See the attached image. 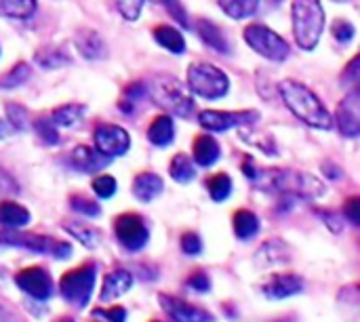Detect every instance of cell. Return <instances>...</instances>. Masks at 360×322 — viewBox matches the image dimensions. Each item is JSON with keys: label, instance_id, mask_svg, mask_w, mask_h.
Wrapping results in <instances>:
<instances>
[{"label": "cell", "instance_id": "50", "mask_svg": "<svg viewBox=\"0 0 360 322\" xmlns=\"http://www.w3.org/2000/svg\"><path fill=\"white\" fill-rule=\"evenodd\" d=\"M243 173L251 179V181H255V177H257V169H255V165H253V158L251 156H247L245 158V162H243Z\"/></svg>", "mask_w": 360, "mask_h": 322}, {"label": "cell", "instance_id": "35", "mask_svg": "<svg viewBox=\"0 0 360 322\" xmlns=\"http://www.w3.org/2000/svg\"><path fill=\"white\" fill-rule=\"evenodd\" d=\"M32 76V70L25 61H19L8 74H4L0 78V89H15V86H21L23 82H27V78Z\"/></svg>", "mask_w": 360, "mask_h": 322}, {"label": "cell", "instance_id": "2", "mask_svg": "<svg viewBox=\"0 0 360 322\" xmlns=\"http://www.w3.org/2000/svg\"><path fill=\"white\" fill-rule=\"evenodd\" d=\"M278 91H281L285 105L308 127L321 129V131H329L333 127L331 112L325 108L321 97L312 89H308L306 84L289 78V80H283L278 84Z\"/></svg>", "mask_w": 360, "mask_h": 322}, {"label": "cell", "instance_id": "54", "mask_svg": "<svg viewBox=\"0 0 360 322\" xmlns=\"http://www.w3.org/2000/svg\"><path fill=\"white\" fill-rule=\"evenodd\" d=\"M270 2H274V4H281L283 0H270Z\"/></svg>", "mask_w": 360, "mask_h": 322}, {"label": "cell", "instance_id": "55", "mask_svg": "<svg viewBox=\"0 0 360 322\" xmlns=\"http://www.w3.org/2000/svg\"><path fill=\"white\" fill-rule=\"evenodd\" d=\"M335 2H348V0H335Z\"/></svg>", "mask_w": 360, "mask_h": 322}, {"label": "cell", "instance_id": "18", "mask_svg": "<svg viewBox=\"0 0 360 322\" xmlns=\"http://www.w3.org/2000/svg\"><path fill=\"white\" fill-rule=\"evenodd\" d=\"M291 259V251L289 245L281 238H272L268 243H264L259 247V251L255 253V262L259 268H272V266H283Z\"/></svg>", "mask_w": 360, "mask_h": 322}, {"label": "cell", "instance_id": "13", "mask_svg": "<svg viewBox=\"0 0 360 322\" xmlns=\"http://www.w3.org/2000/svg\"><path fill=\"white\" fill-rule=\"evenodd\" d=\"M335 124L344 137H359L360 133V95L350 91L335 110Z\"/></svg>", "mask_w": 360, "mask_h": 322}, {"label": "cell", "instance_id": "27", "mask_svg": "<svg viewBox=\"0 0 360 322\" xmlns=\"http://www.w3.org/2000/svg\"><path fill=\"white\" fill-rule=\"evenodd\" d=\"M154 38H156V42L162 49H167L171 53L181 55L186 51V40H184L181 32L175 30V27H171V25H156L154 27Z\"/></svg>", "mask_w": 360, "mask_h": 322}, {"label": "cell", "instance_id": "5", "mask_svg": "<svg viewBox=\"0 0 360 322\" xmlns=\"http://www.w3.org/2000/svg\"><path fill=\"white\" fill-rule=\"evenodd\" d=\"M190 93L205 99H219L230 91V78L224 70L213 63H192L188 67Z\"/></svg>", "mask_w": 360, "mask_h": 322}, {"label": "cell", "instance_id": "44", "mask_svg": "<svg viewBox=\"0 0 360 322\" xmlns=\"http://www.w3.org/2000/svg\"><path fill=\"white\" fill-rule=\"evenodd\" d=\"M17 192H19V186L15 183V179L6 171L0 169V198L2 196H15Z\"/></svg>", "mask_w": 360, "mask_h": 322}, {"label": "cell", "instance_id": "1", "mask_svg": "<svg viewBox=\"0 0 360 322\" xmlns=\"http://www.w3.org/2000/svg\"><path fill=\"white\" fill-rule=\"evenodd\" d=\"M255 181L264 190L281 192L302 200H319L327 194V186L319 177L295 169H266L257 173Z\"/></svg>", "mask_w": 360, "mask_h": 322}, {"label": "cell", "instance_id": "33", "mask_svg": "<svg viewBox=\"0 0 360 322\" xmlns=\"http://www.w3.org/2000/svg\"><path fill=\"white\" fill-rule=\"evenodd\" d=\"M219 6L232 19H247V17L255 15L259 0H219Z\"/></svg>", "mask_w": 360, "mask_h": 322}, {"label": "cell", "instance_id": "30", "mask_svg": "<svg viewBox=\"0 0 360 322\" xmlns=\"http://www.w3.org/2000/svg\"><path fill=\"white\" fill-rule=\"evenodd\" d=\"M36 0H0V17L30 19L36 13Z\"/></svg>", "mask_w": 360, "mask_h": 322}, {"label": "cell", "instance_id": "34", "mask_svg": "<svg viewBox=\"0 0 360 322\" xmlns=\"http://www.w3.org/2000/svg\"><path fill=\"white\" fill-rule=\"evenodd\" d=\"M207 188H209V194L215 202H224L232 194V179L228 173H217V175L209 177Z\"/></svg>", "mask_w": 360, "mask_h": 322}, {"label": "cell", "instance_id": "16", "mask_svg": "<svg viewBox=\"0 0 360 322\" xmlns=\"http://www.w3.org/2000/svg\"><path fill=\"white\" fill-rule=\"evenodd\" d=\"M74 44H76V51L89 61H99V59H105L108 55L103 38L95 30H89V27H80L76 32Z\"/></svg>", "mask_w": 360, "mask_h": 322}, {"label": "cell", "instance_id": "51", "mask_svg": "<svg viewBox=\"0 0 360 322\" xmlns=\"http://www.w3.org/2000/svg\"><path fill=\"white\" fill-rule=\"evenodd\" d=\"M323 171H325V175H329V177H333V179H340V171L329 162V165H325L323 167Z\"/></svg>", "mask_w": 360, "mask_h": 322}, {"label": "cell", "instance_id": "28", "mask_svg": "<svg viewBox=\"0 0 360 322\" xmlns=\"http://www.w3.org/2000/svg\"><path fill=\"white\" fill-rule=\"evenodd\" d=\"M84 112H86V105H82V103H65L53 112L51 120L55 127L70 129V127H76L84 118Z\"/></svg>", "mask_w": 360, "mask_h": 322}, {"label": "cell", "instance_id": "43", "mask_svg": "<svg viewBox=\"0 0 360 322\" xmlns=\"http://www.w3.org/2000/svg\"><path fill=\"white\" fill-rule=\"evenodd\" d=\"M179 245H181V251L186 255H198L202 251V240H200V236L196 232H186L181 236V243Z\"/></svg>", "mask_w": 360, "mask_h": 322}, {"label": "cell", "instance_id": "11", "mask_svg": "<svg viewBox=\"0 0 360 322\" xmlns=\"http://www.w3.org/2000/svg\"><path fill=\"white\" fill-rule=\"evenodd\" d=\"M131 148L129 133L118 124H99L95 129V150L105 158L124 156Z\"/></svg>", "mask_w": 360, "mask_h": 322}, {"label": "cell", "instance_id": "37", "mask_svg": "<svg viewBox=\"0 0 360 322\" xmlns=\"http://www.w3.org/2000/svg\"><path fill=\"white\" fill-rule=\"evenodd\" d=\"M36 133L40 135V139H42L46 146L59 143V133H57V127L53 124L51 118H38V120H36Z\"/></svg>", "mask_w": 360, "mask_h": 322}, {"label": "cell", "instance_id": "20", "mask_svg": "<svg viewBox=\"0 0 360 322\" xmlns=\"http://www.w3.org/2000/svg\"><path fill=\"white\" fill-rule=\"evenodd\" d=\"M165 190V181L156 173H139L133 181V196L139 202H152Z\"/></svg>", "mask_w": 360, "mask_h": 322}, {"label": "cell", "instance_id": "8", "mask_svg": "<svg viewBox=\"0 0 360 322\" xmlns=\"http://www.w3.org/2000/svg\"><path fill=\"white\" fill-rule=\"evenodd\" d=\"M245 40L247 44L259 53L262 57L270 59V61H285L291 53L287 40L283 36H278L274 30H270L268 25L264 23H251L247 30H245Z\"/></svg>", "mask_w": 360, "mask_h": 322}, {"label": "cell", "instance_id": "24", "mask_svg": "<svg viewBox=\"0 0 360 322\" xmlns=\"http://www.w3.org/2000/svg\"><path fill=\"white\" fill-rule=\"evenodd\" d=\"M148 139L158 146V148H167L173 139H175V129H173V120L171 116H158L152 120L150 129H148Z\"/></svg>", "mask_w": 360, "mask_h": 322}, {"label": "cell", "instance_id": "46", "mask_svg": "<svg viewBox=\"0 0 360 322\" xmlns=\"http://www.w3.org/2000/svg\"><path fill=\"white\" fill-rule=\"evenodd\" d=\"M344 217H348L354 226L360 224V198L359 196H352L346 207H344Z\"/></svg>", "mask_w": 360, "mask_h": 322}, {"label": "cell", "instance_id": "12", "mask_svg": "<svg viewBox=\"0 0 360 322\" xmlns=\"http://www.w3.org/2000/svg\"><path fill=\"white\" fill-rule=\"evenodd\" d=\"M17 287L36 302H46L53 293V283L49 274L40 268H25L15 276Z\"/></svg>", "mask_w": 360, "mask_h": 322}, {"label": "cell", "instance_id": "31", "mask_svg": "<svg viewBox=\"0 0 360 322\" xmlns=\"http://www.w3.org/2000/svg\"><path fill=\"white\" fill-rule=\"evenodd\" d=\"M148 93V84L146 82H131L124 91H122V99L118 101V108L122 110V114H133L135 108L146 99Z\"/></svg>", "mask_w": 360, "mask_h": 322}, {"label": "cell", "instance_id": "42", "mask_svg": "<svg viewBox=\"0 0 360 322\" xmlns=\"http://www.w3.org/2000/svg\"><path fill=\"white\" fill-rule=\"evenodd\" d=\"M162 4L167 6L169 15H171L181 27H190V19H188L186 6L181 4V0H162Z\"/></svg>", "mask_w": 360, "mask_h": 322}, {"label": "cell", "instance_id": "47", "mask_svg": "<svg viewBox=\"0 0 360 322\" xmlns=\"http://www.w3.org/2000/svg\"><path fill=\"white\" fill-rule=\"evenodd\" d=\"M321 217L325 219V224L331 228V232H333V234H340V232L344 230V226H342V215H340V213H333V211H321Z\"/></svg>", "mask_w": 360, "mask_h": 322}, {"label": "cell", "instance_id": "17", "mask_svg": "<svg viewBox=\"0 0 360 322\" xmlns=\"http://www.w3.org/2000/svg\"><path fill=\"white\" fill-rule=\"evenodd\" d=\"M70 165L82 173H97L110 165V158H105L91 146H76L70 152Z\"/></svg>", "mask_w": 360, "mask_h": 322}, {"label": "cell", "instance_id": "39", "mask_svg": "<svg viewBox=\"0 0 360 322\" xmlns=\"http://www.w3.org/2000/svg\"><path fill=\"white\" fill-rule=\"evenodd\" d=\"M114 2H116L118 13H120L127 21H135V19L141 15V8H143V2H146V0H114Z\"/></svg>", "mask_w": 360, "mask_h": 322}, {"label": "cell", "instance_id": "22", "mask_svg": "<svg viewBox=\"0 0 360 322\" xmlns=\"http://www.w3.org/2000/svg\"><path fill=\"white\" fill-rule=\"evenodd\" d=\"M34 61H36L40 67H44V70H57V67L70 65V55L65 53L63 46L46 44V46H40V49L34 53Z\"/></svg>", "mask_w": 360, "mask_h": 322}, {"label": "cell", "instance_id": "3", "mask_svg": "<svg viewBox=\"0 0 360 322\" xmlns=\"http://www.w3.org/2000/svg\"><path fill=\"white\" fill-rule=\"evenodd\" d=\"M291 21L295 42L304 51L316 49L323 27H325V11L321 0H293L291 6Z\"/></svg>", "mask_w": 360, "mask_h": 322}, {"label": "cell", "instance_id": "32", "mask_svg": "<svg viewBox=\"0 0 360 322\" xmlns=\"http://www.w3.org/2000/svg\"><path fill=\"white\" fill-rule=\"evenodd\" d=\"M169 173L177 183H190L196 175V169L188 154H177V156H173V160L169 165Z\"/></svg>", "mask_w": 360, "mask_h": 322}, {"label": "cell", "instance_id": "4", "mask_svg": "<svg viewBox=\"0 0 360 322\" xmlns=\"http://www.w3.org/2000/svg\"><path fill=\"white\" fill-rule=\"evenodd\" d=\"M148 95L152 101L162 108L165 112H171L179 118H190L194 112V99L186 91L184 82L177 80L175 76L160 74L148 84Z\"/></svg>", "mask_w": 360, "mask_h": 322}, {"label": "cell", "instance_id": "14", "mask_svg": "<svg viewBox=\"0 0 360 322\" xmlns=\"http://www.w3.org/2000/svg\"><path fill=\"white\" fill-rule=\"evenodd\" d=\"M158 302L162 306V310L173 318L175 322H213V316L179 297H171V295H158Z\"/></svg>", "mask_w": 360, "mask_h": 322}, {"label": "cell", "instance_id": "41", "mask_svg": "<svg viewBox=\"0 0 360 322\" xmlns=\"http://www.w3.org/2000/svg\"><path fill=\"white\" fill-rule=\"evenodd\" d=\"M6 114H8V124L11 129H25L27 127V114H25V108L17 105V103H8L6 105Z\"/></svg>", "mask_w": 360, "mask_h": 322}, {"label": "cell", "instance_id": "23", "mask_svg": "<svg viewBox=\"0 0 360 322\" xmlns=\"http://www.w3.org/2000/svg\"><path fill=\"white\" fill-rule=\"evenodd\" d=\"M221 156L219 143L211 135H198L194 139V162L200 167H213Z\"/></svg>", "mask_w": 360, "mask_h": 322}, {"label": "cell", "instance_id": "9", "mask_svg": "<svg viewBox=\"0 0 360 322\" xmlns=\"http://www.w3.org/2000/svg\"><path fill=\"white\" fill-rule=\"evenodd\" d=\"M259 120V114L255 110L247 112H221V110H205L198 114V122L209 133H224L234 127H247Z\"/></svg>", "mask_w": 360, "mask_h": 322}, {"label": "cell", "instance_id": "6", "mask_svg": "<svg viewBox=\"0 0 360 322\" xmlns=\"http://www.w3.org/2000/svg\"><path fill=\"white\" fill-rule=\"evenodd\" d=\"M0 243L8 247H21L30 249L34 253L51 255L55 259H68L72 255V247L63 240L51 238V236H40V234H30L21 230H2L0 232Z\"/></svg>", "mask_w": 360, "mask_h": 322}, {"label": "cell", "instance_id": "26", "mask_svg": "<svg viewBox=\"0 0 360 322\" xmlns=\"http://www.w3.org/2000/svg\"><path fill=\"white\" fill-rule=\"evenodd\" d=\"M232 226H234V234L238 238L249 240V238H253L259 232V217L253 211H249V209H238L234 213Z\"/></svg>", "mask_w": 360, "mask_h": 322}, {"label": "cell", "instance_id": "48", "mask_svg": "<svg viewBox=\"0 0 360 322\" xmlns=\"http://www.w3.org/2000/svg\"><path fill=\"white\" fill-rule=\"evenodd\" d=\"M97 316L108 318V322H127V310L124 308H110V310H95Z\"/></svg>", "mask_w": 360, "mask_h": 322}, {"label": "cell", "instance_id": "19", "mask_svg": "<svg viewBox=\"0 0 360 322\" xmlns=\"http://www.w3.org/2000/svg\"><path fill=\"white\" fill-rule=\"evenodd\" d=\"M133 287V274L129 270H114L105 276L103 287H101V302H114L118 297H122L124 293H129Z\"/></svg>", "mask_w": 360, "mask_h": 322}, {"label": "cell", "instance_id": "15", "mask_svg": "<svg viewBox=\"0 0 360 322\" xmlns=\"http://www.w3.org/2000/svg\"><path fill=\"white\" fill-rule=\"evenodd\" d=\"M302 291H304V281L297 274H276L262 287V293L268 300H287Z\"/></svg>", "mask_w": 360, "mask_h": 322}, {"label": "cell", "instance_id": "56", "mask_svg": "<svg viewBox=\"0 0 360 322\" xmlns=\"http://www.w3.org/2000/svg\"><path fill=\"white\" fill-rule=\"evenodd\" d=\"M156 322H158V321H156Z\"/></svg>", "mask_w": 360, "mask_h": 322}, {"label": "cell", "instance_id": "40", "mask_svg": "<svg viewBox=\"0 0 360 322\" xmlns=\"http://www.w3.org/2000/svg\"><path fill=\"white\" fill-rule=\"evenodd\" d=\"M331 32H333L335 40H338V42H342V44H348V42L354 38V34H356L354 25H352L350 21H344V19H338V21H333V27H331Z\"/></svg>", "mask_w": 360, "mask_h": 322}, {"label": "cell", "instance_id": "49", "mask_svg": "<svg viewBox=\"0 0 360 322\" xmlns=\"http://www.w3.org/2000/svg\"><path fill=\"white\" fill-rule=\"evenodd\" d=\"M359 65H360V57L356 55V57L350 61V65L346 67L344 78H346V80H356V78H359Z\"/></svg>", "mask_w": 360, "mask_h": 322}, {"label": "cell", "instance_id": "7", "mask_svg": "<svg viewBox=\"0 0 360 322\" xmlns=\"http://www.w3.org/2000/svg\"><path fill=\"white\" fill-rule=\"evenodd\" d=\"M95 276H97V268L91 264L70 270L59 281V293L65 297V302L78 308H84L91 302V295L95 289Z\"/></svg>", "mask_w": 360, "mask_h": 322}, {"label": "cell", "instance_id": "53", "mask_svg": "<svg viewBox=\"0 0 360 322\" xmlns=\"http://www.w3.org/2000/svg\"><path fill=\"white\" fill-rule=\"evenodd\" d=\"M59 322H74V321H72V318H61Z\"/></svg>", "mask_w": 360, "mask_h": 322}, {"label": "cell", "instance_id": "36", "mask_svg": "<svg viewBox=\"0 0 360 322\" xmlns=\"http://www.w3.org/2000/svg\"><path fill=\"white\" fill-rule=\"evenodd\" d=\"M70 207L74 209V213H82V215H86V217H99V213H101V207H99L95 200L84 198V196H80V194H74V196L70 198Z\"/></svg>", "mask_w": 360, "mask_h": 322}, {"label": "cell", "instance_id": "52", "mask_svg": "<svg viewBox=\"0 0 360 322\" xmlns=\"http://www.w3.org/2000/svg\"><path fill=\"white\" fill-rule=\"evenodd\" d=\"M8 133H11V124H8L6 120H2V118H0V139H4Z\"/></svg>", "mask_w": 360, "mask_h": 322}, {"label": "cell", "instance_id": "21", "mask_svg": "<svg viewBox=\"0 0 360 322\" xmlns=\"http://www.w3.org/2000/svg\"><path fill=\"white\" fill-rule=\"evenodd\" d=\"M194 25H196L198 36L202 38V42L207 46H211L217 53H230V42H228L226 34L221 32V27L217 23H213L209 19H196Z\"/></svg>", "mask_w": 360, "mask_h": 322}, {"label": "cell", "instance_id": "45", "mask_svg": "<svg viewBox=\"0 0 360 322\" xmlns=\"http://www.w3.org/2000/svg\"><path fill=\"white\" fill-rule=\"evenodd\" d=\"M188 287H192L194 291L205 293V291L211 289V281H209V276H207L205 272H194V274L188 278Z\"/></svg>", "mask_w": 360, "mask_h": 322}, {"label": "cell", "instance_id": "29", "mask_svg": "<svg viewBox=\"0 0 360 322\" xmlns=\"http://www.w3.org/2000/svg\"><path fill=\"white\" fill-rule=\"evenodd\" d=\"M61 228L72 234L78 243H82L86 249H97V245L101 243V234L99 230L95 228H89L84 224H78V221H61Z\"/></svg>", "mask_w": 360, "mask_h": 322}, {"label": "cell", "instance_id": "38", "mask_svg": "<svg viewBox=\"0 0 360 322\" xmlns=\"http://www.w3.org/2000/svg\"><path fill=\"white\" fill-rule=\"evenodd\" d=\"M93 192L99 198H112L116 194V179L112 175H99L93 179Z\"/></svg>", "mask_w": 360, "mask_h": 322}, {"label": "cell", "instance_id": "25", "mask_svg": "<svg viewBox=\"0 0 360 322\" xmlns=\"http://www.w3.org/2000/svg\"><path fill=\"white\" fill-rule=\"evenodd\" d=\"M30 224V211L13 200L0 202V226L4 228H23Z\"/></svg>", "mask_w": 360, "mask_h": 322}, {"label": "cell", "instance_id": "10", "mask_svg": "<svg viewBox=\"0 0 360 322\" xmlns=\"http://www.w3.org/2000/svg\"><path fill=\"white\" fill-rule=\"evenodd\" d=\"M114 232L118 243L127 249V251H141L150 238V232L143 224L141 217L131 215V213H122L116 217L114 221Z\"/></svg>", "mask_w": 360, "mask_h": 322}]
</instances>
